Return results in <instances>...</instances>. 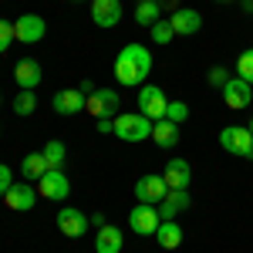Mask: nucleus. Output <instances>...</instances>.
<instances>
[{
	"label": "nucleus",
	"mask_w": 253,
	"mask_h": 253,
	"mask_svg": "<svg viewBox=\"0 0 253 253\" xmlns=\"http://www.w3.org/2000/svg\"><path fill=\"white\" fill-rule=\"evenodd\" d=\"M152 71V54L145 44H125L122 54L115 58V78L125 88H142Z\"/></svg>",
	"instance_id": "nucleus-1"
},
{
	"label": "nucleus",
	"mask_w": 253,
	"mask_h": 253,
	"mask_svg": "<svg viewBox=\"0 0 253 253\" xmlns=\"http://www.w3.org/2000/svg\"><path fill=\"white\" fill-rule=\"evenodd\" d=\"M152 118H145L142 112H118L115 115V135L122 142H145L152 138Z\"/></svg>",
	"instance_id": "nucleus-2"
},
{
	"label": "nucleus",
	"mask_w": 253,
	"mask_h": 253,
	"mask_svg": "<svg viewBox=\"0 0 253 253\" xmlns=\"http://www.w3.org/2000/svg\"><path fill=\"white\" fill-rule=\"evenodd\" d=\"M166 108H169V98L159 84H142L138 88V112L145 118L159 122V118H166Z\"/></svg>",
	"instance_id": "nucleus-3"
},
{
	"label": "nucleus",
	"mask_w": 253,
	"mask_h": 253,
	"mask_svg": "<svg viewBox=\"0 0 253 253\" xmlns=\"http://www.w3.org/2000/svg\"><path fill=\"white\" fill-rule=\"evenodd\" d=\"M38 193L44 196V199H51V203H64L68 193H71V182H68L64 169H47V172L38 179Z\"/></svg>",
	"instance_id": "nucleus-4"
},
{
	"label": "nucleus",
	"mask_w": 253,
	"mask_h": 253,
	"mask_svg": "<svg viewBox=\"0 0 253 253\" xmlns=\"http://www.w3.org/2000/svg\"><path fill=\"white\" fill-rule=\"evenodd\" d=\"M219 145H223L226 152L240 156V159H250L253 156V135H250V128H240V125H226V128L219 132Z\"/></svg>",
	"instance_id": "nucleus-5"
},
{
	"label": "nucleus",
	"mask_w": 253,
	"mask_h": 253,
	"mask_svg": "<svg viewBox=\"0 0 253 253\" xmlns=\"http://www.w3.org/2000/svg\"><path fill=\"white\" fill-rule=\"evenodd\" d=\"M159 223H162L159 206H149V203H138L135 210L128 213V226H132V233H138V236H156Z\"/></svg>",
	"instance_id": "nucleus-6"
},
{
	"label": "nucleus",
	"mask_w": 253,
	"mask_h": 253,
	"mask_svg": "<svg viewBox=\"0 0 253 253\" xmlns=\"http://www.w3.org/2000/svg\"><path fill=\"white\" fill-rule=\"evenodd\" d=\"M118 91H112V88H95L91 95H88V101H84V112H91L95 118H115L118 115Z\"/></svg>",
	"instance_id": "nucleus-7"
},
{
	"label": "nucleus",
	"mask_w": 253,
	"mask_h": 253,
	"mask_svg": "<svg viewBox=\"0 0 253 253\" xmlns=\"http://www.w3.org/2000/svg\"><path fill=\"white\" fill-rule=\"evenodd\" d=\"M58 230L64 236H71V240H78V236H84L88 230H91V219L81 213V210L64 206V210H58Z\"/></svg>",
	"instance_id": "nucleus-8"
},
{
	"label": "nucleus",
	"mask_w": 253,
	"mask_h": 253,
	"mask_svg": "<svg viewBox=\"0 0 253 253\" xmlns=\"http://www.w3.org/2000/svg\"><path fill=\"white\" fill-rule=\"evenodd\" d=\"M44 34H47V24H44V17H38V14H24V17L14 20V38H17L20 44H38Z\"/></svg>",
	"instance_id": "nucleus-9"
},
{
	"label": "nucleus",
	"mask_w": 253,
	"mask_h": 253,
	"mask_svg": "<svg viewBox=\"0 0 253 253\" xmlns=\"http://www.w3.org/2000/svg\"><path fill=\"white\" fill-rule=\"evenodd\" d=\"M169 193V186H166V179L162 175H142L135 182V199L138 203H149V206H159L162 199Z\"/></svg>",
	"instance_id": "nucleus-10"
},
{
	"label": "nucleus",
	"mask_w": 253,
	"mask_h": 253,
	"mask_svg": "<svg viewBox=\"0 0 253 253\" xmlns=\"http://www.w3.org/2000/svg\"><path fill=\"white\" fill-rule=\"evenodd\" d=\"M3 203H7V210L27 213V210H34V203H38V193H34V186H31V182H14V186L3 193Z\"/></svg>",
	"instance_id": "nucleus-11"
},
{
	"label": "nucleus",
	"mask_w": 253,
	"mask_h": 253,
	"mask_svg": "<svg viewBox=\"0 0 253 253\" xmlns=\"http://www.w3.org/2000/svg\"><path fill=\"white\" fill-rule=\"evenodd\" d=\"M41 78H44V71H41L38 58H20L14 64V81L20 84V91H34L41 84Z\"/></svg>",
	"instance_id": "nucleus-12"
},
{
	"label": "nucleus",
	"mask_w": 253,
	"mask_h": 253,
	"mask_svg": "<svg viewBox=\"0 0 253 253\" xmlns=\"http://www.w3.org/2000/svg\"><path fill=\"white\" fill-rule=\"evenodd\" d=\"M250 88H253V84H247L243 78H230L223 88H219V91H223V101H226L230 108H236V112H240V108H247V105H250V98H253Z\"/></svg>",
	"instance_id": "nucleus-13"
},
{
	"label": "nucleus",
	"mask_w": 253,
	"mask_h": 253,
	"mask_svg": "<svg viewBox=\"0 0 253 253\" xmlns=\"http://www.w3.org/2000/svg\"><path fill=\"white\" fill-rule=\"evenodd\" d=\"M193 206V199H189V189H169L166 199L159 203V216L162 219H175L179 213H186Z\"/></svg>",
	"instance_id": "nucleus-14"
},
{
	"label": "nucleus",
	"mask_w": 253,
	"mask_h": 253,
	"mask_svg": "<svg viewBox=\"0 0 253 253\" xmlns=\"http://www.w3.org/2000/svg\"><path fill=\"white\" fill-rule=\"evenodd\" d=\"M172 31L175 38H189V34H199V27H203V17H199V10H189V7H179L172 10Z\"/></svg>",
	"instance_id": "nucleus-15"
},
{
	"label": "nucleus",
	"mask_w": 253,
	"mask_h": 253,
	"mask_svg": "<svg viewBox=\"0 0 253 253\" xmlns=\"http://www.w3.org/2000/svg\"><path fill=\"white\" fill-rule=\"evenodd\" d=\"M162 179H166L169 189H189V182H193V169H189L186 159H169V166H166Z\"/></svg>",
	"instance_id": "nucleus-16"
},
{
	"label": "nucleus",
	"mask_w": 253,
	"mask_h": 253,
	"mask_svg": "<svg viewBox=\"0 0 253 253\" xmlns=\"http://www.w3.org/2000/svg\"><path fill=\"white\" fill-rule=\"evenodd\" d=\"M91 17L98 27H115L122 20V0H91Z\"/></svg>",
	"instance_id": "nucleus-17"
},
{
	"label": "nucleus",
	"mask_w": 253,
	"mask_h": 253,
	"mask_svg": "<svg viewBox=\"0 0 253 253\" xmlns=\"http://www.w3.org/2000/svg\"><path fill=\"white\" fill-rule=\"evenodd\" d=\"M84 101L88 98L81 95L78 88H64V91L54 95V112L58 115H78V112H84Z\"/></svg>",
	"instance_id": "nucleus-18"
},
{
	"label": "nucleus",
	"mask_w": 253,
	"mask_h": 253,
	"mask_svg": "<svg viewBox=\"0 0 253 253\" xmlns=\"http://www.w3.org/2000/svg\"><path fill=\"white\" fill-rule=\"evenodd\" d=\"M152 142H156L159 149H175L179 145V125L169 122V118H159L156 125H152Z\"/></svg>",
	"instance_id": "nucleus-19"
},
{
	"label": "nucleus",
	"mask_w": 253,
	"mask_h": 253,
	"mask_svg": "<svg viewBox=\"0 0 253 253\" xmlns=\"http://www.w3.org/2000/svg\"><path fill=\"white\" fill-rule=\"evenodd\" d=\"M122 243H125V236L118 226H101L95 236V253H122Z\"/></svg>",
	"instance_id": "nucleus-20"
},
{
	"label": "nucleus",
	"mask_w": 253,
	"mask_h": 253,
	"mask_svg": "<svg viewBox=\"0 0 253 253\" xmlns=\"http://www.w3.org/2000/svg\"><path fill=\"white\" fill-rule=\"evenodd\" d=\"M156 240H159L162 250H175V247L182 243V230H179V223H175V219H162L159 230H156Z\"/></svg>",
	"instance_id": "nucleus-21"
},
{
	"label": "nucleus",
	"mask_w": 253,
	"mask_h": 253,
	"mask_svg": "<svg viewBox=\"0 0 253 253\" xmlns=\"http://www.w3.org/2000/svg\"><path fill=\"white\" fill-rule=\"evenodd\" d=\"M47 169H51V166H47L44 152H31V156H24V162H20V175H24L27 182H38Z\"/></svg>",
	"instance_id": "nucleus-22"
},
{
	"label": "nucleus",
	"mask_w": 253,
	"mask_h": 253,
	"mask_svg": "<svg viewBox=\"0 0 253 253\" xmlns=\"http://www.w3.org/2000/svg\"><path fill=\"white\" fill-rule=\"evenodd\" d=\"M159 17H162L159 0H138V3H135V24H142V27H152Z\"/></svg>",
	"instance_id": "nucleus-23"
},
{
	"label": "nucleus",
	"mask_w": 253,
	"mask_h": 253,
	"mask_svg": "<svg viewBox=\"0 0 253 253\" xmlns=\"http://www.w3.org/2000/svg\"><path fill=\"white\" fill-rule=\"evenodd\" d=\"M41 152H44V159H47V166H51V169H64L68 149H64V142H61V138H51V142H47Z\"/></svg>",
	"instance_id": "nucleus-24"
},
{
	"label": "nucleus",
	"mask_w": 253,
	"mask_h": 253,
	"mask_svg": "<svg viewBox=\"0 0 253 253\" xmlns=\"http://www.w3.org/2000/svg\"><path fill=\"white\" fill-rule=\"evenodd\" d=\"M10 108H14V115H20V118L34 115V108H38V95H34V91H20V95L10 101Z\"/></svg>",
	"instance_id": "nucleus-25"
},
{
	"label": "nucleus",
	"mask_w": 253,
	"mask_h": 253,
	"mask_svg": "<svg viewBox=\"0 0 253 253\" xmlns=\"http://www.w3.org/2000/svg\"><path fill=\"white\" fill-rule=\"evenodd\" d=\"M236 78H243L247 84H253V47L236 58Z\"/></svg>",
	"instance_id": "nucleus-26"
},
{
	"label": "nucleus",
	"mask_w": 253,
	"mask_h": 253,
	"mask_svg": "<svg viewBox=\"0 0 253 253\" xmlns=\"http://www.w3.org/2000/svg\"><path fill=\"white\" fill-rule=\"evenodd\" d=\"M149 31H152V41H156V44H169V41L175 38L172 20H156V24H152Z\"/></svg>",
	"instance_id": "nucleus-27"
},
{
	"label": "nucleus",
	"mask_w": 253,
	"mask_h": 253,
	"mask_svg": "<svg viewBox=\"0 0 253 253\" xmlns=\"http://www.w3.org/2000/svg\"><path fill=\"white\" fill-rule=\"evenodd\" d=\"M166 118H169V122H175V125H182V122L189 118V105H186V101H169Z\"/></svg>",
	"instance_id": "nucleus-28"
},
{
	"label": "nucleus",
	"mask_w": 253,
	"mask_h": 253,
	"mask_svg": "<svg viewBox=\"0 0 253 253\" xmlns=\"http://www.w3.org/2000/svg\"><path fill=\"white\" fill-rule=\"evenodd\" d=\"M10 41H17L14 38V24H10V20H0V54L10 47Z\"/></svg>",
	"instance_id": "nucleus-29"
},
{
	"label": "nucleus",
	"mask_w": 253,
	"mask_h": 253,
	"mask_svg": "<svg viewBox=\"0 0 253 253\" xmlns=\"http://www.w3.org/2000/svg\"><path fill=\"white\" fill-rule=\"evenodd\" d=\"M10 186H14V172H10V166H7V162H0V196L7 193Z\"/></svg>",
	"instance_id": "nucleus-30"
},
{
	"label": "nucleus",
	"mask_w": 253,
	"mask_h": 253,
	"mask_svg": "<svg viewBox=\"0 0 253 253\" xmlns=\"http://www.w3.org/2000/svg\"><path fill=\"white\" fill-rule=\"evenodd\" d=\"M226 68H219V64H216V68H210V84H213V88H223V84H226Z\"/></svg>",
	"instance_id": "nucleus-31"
},
{
	"label": "nucleus",
	"mask_w": 253,
	"mask_h": 253,
	"mask_svg": "<svg viewBox=\"0 0 253 253\" xmlns=\"http://www.w3.org/2000/svg\"><path fill=\"white\" fill-rule=\"evenodd\" d=\"M98 132L101 135H112L115 132V118H98Z\"/></svg>",
	"instance_id": "nucleus-32"
},
{
	"label": "nucleus",
	"mask_w": 253,
	"mask_h": 253,
	"mask_svg": "<svg viewBox=\"0 0 253 253\" xmlns=\"http://www.w3.org/2000/svg\"><path fill=\"white\" fill-rule=\"evenodd\" d=\"M88 219H91V226H95V230H101V226H108V219H105V213H91Z\"/></svg>",
	"instance_id": "nucleus-33"
},
{
	"label": "nucleus",
	"mask_w": 253,
	"mask_h": 253,
	"mask_svg": "<svg viewBox=\"0 0 253 253\" xmlns=\"http://www.w3.org/2000/svg\"><path fill=\"white\" fill-rule=\"evenodd\" d=\"M162 10H179V0H159Z\"/></svg>",
	"instance_id": "nucleus-34"
},
{
	"label": "nucleus",
	"mask_w": 253,
	"mask_h": 253,
	"mask_svg": "<svg viewBox=\"0 0 253 253\" xmlns=\"http://www.w3.org/2000/svg\"><path fill=\"white\" fill-rule=\"evenodd\" d=\"M78 91H81V95H84V98H88V95H91V91H95V88H91V81H81V84H78Z\"/></svg>",
	"instance_id": "nucleus-35"
},
{
	"label": "nucleus",
	"mask_w": 253,
	"mask_h": 253,
	"mask_svg": "<svg viewBox=\"0 0 253 253\" xmlns=\"http://www.w3.org/2000/svg\"><path fill=\"white\" fill-rule=\"evenodd\" d=\"M243 10H247V14H253V0H243Z\"/></svg>",
	"instance_id": "nucleus-36"
},
{
	"label": "nucleus",
	"mask_w": 253,
	"mask_h": 253,
	"mask_svg": "<svg viewBox=\"0 0 253 253\" xmlns=\"http://www.w3.org/2000/svg\"><path fill=\"white\" fill-rule=\"evenodd\" d=\"M247 128H250V135H253V118H250V125H247Z\"/></svg>",
	"instance_id": "nucleus-37"
},
{
	"label": "nucleus",
	"mask_w": 253,
	"mask_h": 253,
	"mask_svg": "<svg viewBox=\"0 0 253 253\" xmlns=\"http://www.w3.org/2000/svg\"><path fill=\"white\" fill-rule=\"evenodd\" d=\"M216 3H226V0H216Z\"/></svg>",
	"instance_id": "nucleus-38"
},
{
	"label": "nucleus",
	"mask_w": 253,
	"mask_h": 253,
	"mask_svg": "<svg viewBox=\"0 0 253 253\" xmlns=\"http://www.w3.org/2000/svg\"><path fill=\"white\" fill-rule=\"evenodd\" d=\"M71 3H81V0H71Z\"/></svg>",
	"instance_id": "nucleus-39"
},
{
	"label": "nucleus",
	"mask_w": 253,
	"mask_h": 253,
	"mask_svg": "<svg viewBox=\"0 0 253 253\" xmlns=\"http://www.w3.org/2000/svg\"><path fill=\"white\" fill-rule=\"evenodd\" d=\"M0 105H3V98H0Z\"/></svg>",
	"instance_id": "nucleus-40"
},
{
	"label": "nucleus",
	"mask_w": 253,
	"mask_h": 253,
	"mask_svg": "<svg viewBox=\"0 0 253 253\" xmlns=\"http://www.w3.org/2000/svg\"><path fill=\"white\" fill-rule=\"evenodd\" d=\"M250 159H253V156H250Z\"/></svg>",
	"instance_id": "nucleus-41"
}]
</instances>
